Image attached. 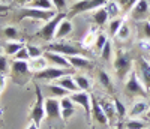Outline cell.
Instances as JSON below:
<instances>
[{"mask_svg": "<svg viewBox=\"0 0 150 129\" xmlns=\"http://www.w3.org/2000/svg\"><path fill=\"white\" fill-rule=\"evenodd\" d=\"M32 78L30 63L26 60H12L11 62V80L18 86H24Z\"/></svg>", "mask_w": 150, "mask_h": 129, "instance_id": "cell-1", "label": "cell"}, {"mask_svg": "<svg viewBox=\"0 0 150 129\" xmlns=\"http://www.w3.org/2000/svg\"><path fill=\"white\" fill-rule=\"evenodd\" d=\"M114 72H116V77L119 80H125L126 77L131 74V71L134 69V62H132V57L129 56V53L123 50H119L116 53V59H114Z\"/></svg>", "mask_w": 150, "mask_h": 129, "instance_id": "cell-2", "label": "cell"}, {"mask_svg": "<svg viewBox=\"0 0 150 129\" xmlns=\"http://www.w3.org/2000/svg\"><path fill=\"white\" fill-rule=\"evenodd\" d=\"M36 89V101H35V104L33 107L30 108V120L38 126V128H41L44 119L47 117L45 116V98L42 95V89L41 86H35Z\"/></svg>", "mask_w": 150, "mask_h": 129, "instance_id": "cell-3", "label": "cell"}, {"mask_svg": "<svg viewBox=\"0 0 150 129\" xmlns=\"http://www.w3.org/2000/svg\"><path fill=\"white\" fill-rule=\"evenodd\" d=\"M108 0H77L69 6L68 11V18H72L83 12H89V11H95L101 6H105Z\"/></svg>", "mask_w": 150, "mask_h": 129, "instance_id": "cell-4", "label": "cell"}, {"mask_svg": "<svg viewBox=\"0 0 150 129\" xmlns=\"http://www.w3.org/2000/svg\"><path fill=\"white\" fill-rule=\"evenodd\" d=\"M125 93L131 98H147V95H149V92L143 86V83L138 80V77H137L134 69L128 75L126 84H125Z\"/></svg>", "mask_w": 150, "mask_h": 129, "instance_id": "cell-5", "label": "cell"}, {"mask_svg": "<svg viewBox=\"0 0 150 129\" xmlns=\"http://www.w3.org/2000/svg\"><path fill=\"white\" fill-rule=\"evenodd\" d=\"M57 12L56 11H42V9H36V8H29L24 6L18 11V20H36V21H50L53 17H56Z\"/></svg>", "mask_w": 150, "mask_h": 129, "instance_id": "cell-6", "label": "cell"}, {"mask_svg": "<svg viewBox=\"0 0 150 129\" xmlns=\"http://www.w3.org/2000/svg\"><path fill=\"white\" fill-rule=\"evenodd\" d=\"M66 17V12H60V14H56V17H53L50 21H47L42 27L38 30L36 36L41 38L42 41H47V42H51L56 36V30H57V26L59 23Z\"/></svg>", "mask_w": 150, "mask_h": 129, "instance_id": "cell-7", "label": "cell"}, {"mask_svg": "<svg viewBox=\"0 0 150 129\" xmlns=\"http://www.w3.org/2000/svg\"><path fill=\"white\" fill-rule=\"evenodd\" d=\"M47 51H53V53H59L62 56H83V51L66 41H54V42H50L47 47H45Z\"/></svg>", "mask_w": 150, "mask_h": 129, "instance_id": "cell-8", "label": "cell"}, {"mask_svg": "<svg viewBox=\"0 0 150 129\" xmlns=\"http://www.w3.org/2000/svg\"><path fill=\"white\" fill-rule=\"evenodd\" d=\"M134 71H135L137 77H138V80L146 87V90H147V92H150V60H147L143 56L138 57V59L135 60Z\"/></svg>", "mask_w": 150, "mask_h": 129, "instance_id": "cell-9", "label": "cell"}, {"mask_svg": "<svg viewBox=\"0 0 150 129\" xmlns=\"http://www.w3.org/2000/svg\"><path fill=\"white\" fill-rule=\"evenodd\" d=\"M65 75H72V69H65V68H56V66H48L39 72H36L33 77L36 80H44V81H56L60 77Z\"/></svg>", "mask_w": 150, "mask_h": 129, "instance_id": "cell-10", "label": "cell"}, {"mask_svg": "<svg viewBox=\"0 0 150 129\" xmlns=\"http://www.w3.org/2000/svg\"><path fill=\"white\" fill-rule=\"evenodd\" d=\"M129 17L137 21V23H141V21H146L149 20V14H150V5L147 0H138L132 9L128 12Z\"/></svg>", "mask_w": 150, "mask_h": 129, "instance_id": "cell-11", "label": "cell"}, {"mask_svg": "<svg viewBox=\"0 0 150 129\" xmlns=\"http://www.w3.org/2000/svg\"><path fill=\"white\" fill-rule=\"evenodd\" d=\"M69 98L74 101L75 105H80L84 110L87 122H90V116H92V99H90L89 93H87V92H75V93H71Z\"/></svg>", "mask_w": 150, "mask_h": 129, "instance_id": "cell-12", "label": "cell"}, {"mask_svg": "<svg viewBox=\"0 0 150 129\" xmlns=\"http://www.w3.org/2000/svg\"><path fill=\"white\" fill-rule=\"evenodd\" d=\"M92 99V120L99 125L101 128H107L108 126V119H107V116L101 107V104H99V101L95 98V96H90Z\"/></svg>", "mask_w": 150, "mask_h": 129, "instance_id": "cell-13", "label": "cell"}, {"mask_svg": "<svg viewBox=\"0 0 150 129\" xmlns=\"http://www.w3.org/2000/svg\"><path fill=\"white\" fill-rule=\"evenodd\" d=\"M48 64H54L56 68H65V69H74L71 66V63L68 62V57L66 56H62L59 53H53V51H45V53L42 54Z\"/></svg>", "mask_w": 150, "mask_h": 129, "instance_id": "cell-14", "label": "cell"}, {"mask_svg": "<svg viewBox=\"0 0 150 129\" xmlns=\"http://www.w3.org/2000/svg\"><path fill=\"white\" fill-rule=\"evenodd\" d=\"M45 116L48 119H62L60 99H57V98L45 99Z\"/></svg>", "mask_w": 150, "mask_h": 129, "instance_id": "cell-15", "label": "cell"}, {"mask_svg": "<svg viewBox=\"0 0 150 129\" xmlns=\"http://www.w3.org/2000/svg\"><path fill=\"white\" fill-rule=\"evenodd\" d=\"M74 30V26H72V21L69 18H63L59 26H57V30H56V36H54V39L56 41H62V39H65L66 36H69Z\"/></svg>", "mask_w": 150, "mask_h": 129, "instance_id": "cell-16", "label": "cell"}, {"mask_svg": "<svg viewBox=\"0 0 150 129\" xmlns=\"http://www.w3.org/2000/svg\"><path fill=\"white\" fill-rule=\"evenodd\" d=\"M60 108H62V119H63L65 122L69 120L75 114V104L69 96L60 98Z\"/></svg>", "mask_w": 150, "mask_h": 129, "instance_id": "cell-17", "label": "cell"}, {"mask_svg": "<svg viewBox=\"0 0 150 129\" xmlns=\"http://www.w3.org/2000/svg\"><path fill=\"white\" fill-rule=\"evenodd\" d=\"M68 62L71 63V66L74 69H92L93 68V62L84 56H69Z\"/></svg>", "mask_w": 150, "mask_h": 129, "instance_id": "cell-18", "label": "cell"}, {"mask_svg": "<svg viewBox=\"0 0 150 129\" xmlns=\"http://www.w3.org/2000/svg\"><path fill=\"white\" fill-rule=\"evenodd\" d=\"M108 20H110V17H108V12H107L105 6H101V8L92 11V21L98 26V27L105 26Z\"/></svg>", "mask_w": 150, "mask_h": 129, "instance_id": "cell-19", "label": "cell"}, {"mask_svg": "<svg viewBox=\"0 0 150 129\" xmlns=\"http://www.w3.org/2000/svg\"><path fill=\"white\" fill-rule=\"evenodd\" d=\"M101 107L107 116V119H108V125H114L116 119H117V114H116V108H114V104L112 102H110L108 99H102L101 102Z\"/></svg>", "mask_w": 150, "mask_h": 129, "instance_id": "cell-20", "label": "cell"}, {"mask_svg": "<svg viewBox=\"0 0 150 129\" xmlns=\"http://www.w3.org/2000/svg\"><path fill=\"white\" fill-rule=\"evenodd\" d=\"M56 81H57L56 84H59L60 87L66 89L69 93H75V92H80L78 86L75 84V81H74V75H65V77H60V78H59V80H56Z\"/></svg>", "mask_w": 150, "mask_h": 129, "instance_id": "cell-21", "label": "cell"}, {"mask_svg": "<svg viewBox=\"0 0 150 129\" xmlns=\"http://www.w3.org/2000/svg\"><path fill=\"white\" fill-rule=\"evenodd\" d=\"M45 89H47V92L50 93V98H57V99H60V98H65V96H69V95H71L66 89L60 87V86L56 84V83L45 86Z\"/></svg>", "mask_w": 150, "mask_h": 129, "instance_id": "cell-22", "label": "cell"}, {"mask_svg": "<svg viewBox=\"0 0 150 129\" xmlns=\"http://www.w3.org/2000/svg\"><path fill=\"white\" fill-rule=\"evenodd\" d=\"M147 110H149V104L146 101H137L135 104L132 105L131 111H129V116L132 119H135V117H138V116H141V114H146Z\"/></svg>", "mask_w": 150, "mask_h": 129, "instance_id": "cell-23", "label": "cell"}, {"mask_svg": "<svg viewBox=\"0 0 150 129\" xmlns=\"http://www.w3.org/2000/svg\"><path fill=\"white\" fill-rule=\"evenodd\" d=\"M29 8H36L42 11H54V6L51 3V0H30V3L27 5Z\"/></svg>", "mask_w": 150, "mask_h": 129, "instance_id": "cell-24", "label": "cell"}, {"mask_svg": "<svg viewBox=\"0 0 150 129\" xmlns=\"http://www.w3.org/2000/svg\"><path fill=\"white\" fill-rule=\"evenodd\" d=\"M47 64H48L47 59H45L44 56H41V57H38V59H32V60H30V69H32V72L36 74V72H39V71L48 68Z\"/></svg>", "mask_w": 150, "mask_h": 129, "instance_id": "cell-25", "label": "cell"}, {"mask_svg": "<svg viewBox=\"0 0 150 129\" xmlns=\"http://www.w3.org/2000/svg\"><path fill=\"white\" fill-rule=\"evenodd\" d=\"M105 9H107L108 17H110L111 20H112V18H116V17H119V14L122 12L120 5H119L117 2H114V0H108L107 5H105Z\"/></svg>", "mask_w": 150, "mask_h": 129, "instance_id": "cell-26", "label": "cell"}, {"mask_svg": "<svg viewBox=\"0 0 150 129\" xmlns=\"http://www.w3.org/2000/svg\"><path fill=\"white\" fill-rule=\"evenodd\" d=\"M26 45H24L23 42H15V41H9V42H6L5 44V53H6V56H14V54H17L18 51L21 50V48H24Z\"/></svg>", "mask_w": 150, "mask_h": 129, "instance_id": "cell-27", "label": "cell"}, {"mask_svg": "<svg viewBox=\"0 0 150 129\" xmlns=\"http://www.w3.org/2000/svg\"><path fill=\"white\" fill-rule=\"evenodd\" d=\"M74 81L78 86L80 92H87V90L90 89V81H89V78H86L84 75H74Z\"/></svg>", "mask_w": 150, "mask_h": 129, "instance_id": "cell-28", "label": "cell"}, {"mask_svg": "<svg viewBox=\"0 0 150 129\" xmlns=\"http://www.w3.org/2000/svg\"><path fill=\"white\" fill-rule=\"evenodd\" d=\"M123 23H125L123 18H112L110 21V24H108V33H110V36H116Z\"/></svg>", "mask_w": 150, "mask_h": 129, "instance_id": "cell-29", "label": "cell"}, {"mask_svg": "<svg viewBox=\"0 0 150 129\" xmlns=\"http://www.w3.org/2000/svg\"><path fill=\"white\" fill-rule=\"evenodd\" d=\"M112 104H114L116 114H117V119H119V120H122V119L126 117V107H125V104H123V102H122L120 99L114 98V101H112Z\"/></svg>", "mask_w": 150, "mask_h": 129, "instance_id": "cell-30", "label": "cell"}, {"mask_svg": "<svg viewBox=\"0 0 150 129\" xmlns=\"http://www.w3.org/2000/svg\"><path fill=\"white\" fill-rule=\"evenodd\" d=\"M98 77H99V83H101L107 90H112V81H111V77L105 72V71H99L98 72Z\"/></svg>", "mask_w": 150, "mask_h": 129, "instance_id": "cell-31", "label": "cell"}, {"mask_svg": "<svg viewBox=\"0 0 150 129\" xmlns=\"http://www.w3.org/2000/svg\"><path fill=\"white\" fill-rule=\"evenodd\" d=\"M3 35L11 41L20 39V32H18L17 27H14V26H6V27H3Z\"/></svg>", "mask_w": 150, "mask_h": 129, "instance_id": "cell-32", "label": "cell"}, {"mask_svg": "<svg viewBox=\"0 0 150 129\" xmlns=\"http://www.w3.org/2000/svg\"><path fill=\"white\" fill-rule=\"evenodd\" d=\"M131 36V27H129V24L125 21L123 24H122V27L119 29V32H117V35H116V38L119 41H125V39H128V38Z\"/></svg>", "mask_w": 150, "mask_h": 129, "instance_id": "cell-33", "label": "cell"}, {"mask_svg": "<svg viewBox=\"0 0 150 129\" xmlns=\"http://www.w3.org/2000/svg\"><path fill=\"white\" fill-rule=\"evenodd\" d=\"M107 41H108V38H107V35H104V33H99V35H98V38H96V41H95V45H93L98 54H101V51H102L104 45L107 44Z\"/></svg>", "mask_w": 150, "mask_h": 129, "instance_id": "cell-34", "label": "cell"}, {"mask_svg": "<svg viewBox=\"0 0 150 129\" xmlns=\"http://www.w3.org/2000/svg\"><path fill=\"white\" fill-rule=\"evenodd\" d=\"M101 57L105 62H111V59H112V45H111L110 41H107V44L104 45V48L101 51Z\"/></svg>", "mask_w": 150, "mask_h": 129, "instance_id": "cell-35", "label": "cell"}, {"mask_svg": "<svg viewBox=\"0 0 150 129\" xmlns=\"http://www.w3.org/2000/svg\"><path fill=\"white\" fill-rule=\"evenodd\" d=\"M125 128L126 129H144L146 123L143 120H138V119H129L126 123H125Z\"/></svg>", "mask_w": 150, "mask_h": 129, "instance_id": "cell-36", "label": "cell"}, {"mask_svg": "<svg viewBox=\"0 0 150 129\" xmlns=\"http://www.w3.org/2000/svg\"><path fill=\"white\" fill-rule=\"evenodd\" d=\"M51 3H53L54 11L57 12V14L68 11V0H51Z\"/></svg>", "mask_w": 150, "mask_h": 129, "instance_id": "cell-37", "label": "cell"}, {"mask_svg": "<svg viewBox=\"0 0 150 129\" xmlns=\"http://www.w3.org/2000/svg\"><path fill=\"white\" fill-rule=\"evenodd\" d=\"M140 30H141V36L144 38L146 41H150V21L146 20V21H141L140 23Z\"/></svg>", "mask_w": 150, "mask_h": 129, "instance_id": "cell-38", "label": "cell"}, {"mask_svg": "<svg viewBox=\"0 0 150 129\" xmlns=\"http://www.w3.org/2000/svg\"><path fill=\"white\" fill-rule=\"evenodd\" d=\"M27 51H29V56H30V60L32 59H38V57H41L44 53H42V50L39 47H35V45H27L26 47Z\"/></svg>", "mask_w": 150, "mask_h": 129, "instance_id": "cell-39", "label": "cell"}, {"mask_svg": "<svg viewBox=\"0 0 150 129\" xmlns=\"http://www.w3.org/2000/svg\"><path fill=\"white\" fill-rule=\"evenodd\" d=\"M116 2L120 5V8H122V11H125V12H129L131 9H132V6L138 2V0H116Z\"/></svg>", "mask_w": 150, "mask_h": 129, "instance_id": "cell-40", "label": "cell"}, {"mask_svg": "<svg viewBox=\"0 0 150 129\" xmlns=\"http://www.w3.org/2000/svg\"><path fill=\"white\" fill-rule=\"evenodd\" d=\"M14 60H26V62H29L30 60V56H29V51H27V48L24 47V48H21L17 54H14Z\"/></svg>", "mask_w": 150, "mask_h": 129, "instance_id": "cell-41", "label": "cell"}, {"mask_svg": "<svg viewBox=\"0 0 150 129\" xmlns=\"http://www.w3.org/2000/svg\"><path fill=\"white\" fill-rule=\"evenodd\" d=\"M96 38L98 36H95V32H90V33H87V36L84 38V47L86 48H89V47H92V45H95V41H96Z\"/></svg>", "mask_w": 150, "mask_h": 129, "instance_id": "cell-42", "label": "cell"}, {"mask_svg": "<svg viewBox=\"0 0 150 129\" xmlns=\"http://www.w3.org/2000/svg\"><path fill=\"white\" fill-rule=\"evenodd\" d=\"M9 69V63H8V59L5 54L0 56V74H6Z\"/></svg>", "mask_w": 150, "mask_h": 129, "instance_id": "cell-43", "label": "cell"}, {"mask_svg": "<svg viewBox=\"0 0 150 129\" xmlns=\"http://www.w3.org/2000/svg\"><path fill=\"white\" fill-rule=\"evenodd\" d=\"M12 3H15V5H20V6H27L30 3V0H12Z\"/></svg>", "mask_w": 150, "mask_h": 129, "instance_id": "cell-44", "label": "cell"}, {"mask_svg": "<svg viewBox=\"0 0 150 129\" xmlns=\"http://www.w3.org/2000/svg\"><path fill=\"white\" fill-rule=\"evenodd\" d=\"M27 129H39V128H38V126L32 122V125H29V128H27Z\"/></svg>", "mask_w": 150, "mask_h": 129, "instance_id": "cell-45", "label": "cell"}, {"mask_svg": "<svg viewBox=\"0 0 150 129\" xmlns=\"http://www.w3.org/2000/svg\"><path fill=\"white\" fill-rule=\"evenodd\" d=\"M146 117H147V119H150V108H149V110H147V113H146Z\"/></svg>", "mask_w": 150, "mask_h": 129, "instance_id": "cell-46", "label": "cell"}, {"mask_svg": "<svg viewBox=\"0 0 150 129\" xmlns=\"http://www.w3.org/2000/svg\"><path fill=\"white\" fill-rule=\"evenodd\" d=\"M3 54V50H2V47H0V56H2Z\"/></svg>", "mask_w": 150, "mask_h": 129, "instance_id": "cell-47", "label": "cell"}, {"mask_svg": "<svg viewBox=\"0 0 150 129\" xmlns=\"http://www.w3.org/2000/svg\"><path fill=\"white\" fill-rule=\"evenodd\" d=\"M112 129H120V126H116V128H112Z\"/></svg>", "mask_w": 150, "mask_h": 129, "instance_id": "cell-48", "label": "cell"}, {"mask_svg": "<svg viewBox=\"0 0 150 129\" xmlns=\"http://www.w3.org/2000/svg\"><path fill=\"white\" fill-rule=\"evenodd\" d=\"M9 2H12V0H9Z\"/></svg>", "mask_w": 150, "mask_h": 129, "instance_id": "cell-49", "label": "cell"}, {"mask_svg": "<svg viewBox=\"0 0 150 129\" xmlns=\"http://www.w3.org/2000/svg\"><path fill=\"white\" fill-rule=\"evenodd\" d=\"M149 21H150V18H149Z\"/></svg>", "mask_w": 150, "mask_h": 129, "instance_id": "cell-50", "label": "cell"}, {"mask_svg": "<svg viewBox=\"0 0 150 129\" xmlns=\"http://www.w3.org/2000/svg\"><path fill=\"white\" fill-rule=\"evenodd\" d=\"M149 42H150V41H149Z\"/></svg>", "mask_w": 150, "mask_h": 129, "instance_id": "cell-51", "label": "cell"}]
</instances>
